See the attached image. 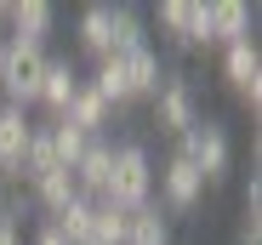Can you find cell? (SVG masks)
Instances as JSON below:
<instances>
[{"instance_id": "6da1fadb", "label": "cell", "mask_w": 262, "mask_h": 245, "mask_svg": "<svg viewBox=\"0 0 262 245\" xmlns=\"http://www.w3.org/2000/svg\"><path fill=\"white\" fill-rule=\"evenodd\" d=\"M103 199L120 206V211H143L154 199V154H148V143H137V137L114 143V166H108Z\"/></svg>"}, {"instance_id": "7a4b0ae2", "label": "cell", "mask_w": 262, "mask_h": 245, "mask_svg": "<svg viewBox=\"0 0 262 245\" xmlns=\"http://www.w3.org/2000/svg\"><path fill=\"white\" fill-rule=\"evenodd\" d=\"M40 74H46V46L34 40H6V57H0V92L12 108L29 114V103H40Z\"/></svg>"}, {"instance_id": "3957f363", "label": "cell", "mask_w": 262, "mask_h": 245, "mask_svg": "<svg viewBox=\"0 0 262 245\" xmlns=\"http://www.w3.org/2000/svg\"><path fill=\"white\" fill-rule=\"evenodd\" d=\"M177 154L188 160V166L205 177V183H216V177H228V160H234V143H228V126L223 120H211V114H200L194 126L177 137Z\"/></svg>"}, {"instance_id": "277c9868", "label": "cell", "mask_w": 262, "mask_h": 245, "mask_svg": "<svg viewBox=\"0 0 262 245\" xmlns=\"http://www.w3.org/2000/svg\"><path fill=\"white\" fill-rule=\"evenodd\" d=\"M154 206L165 211V217H188V211H200V199H205V177L188 166L183 154H171L165 166H154Z\"/></svg>"}, {"instance_id": "5b68a950", "label": "cell", "mask_w": 262, "mask_h": 245, "mask_svg": "<svg viewBox=\"0 0 262 245\" xmlns=\"http://www.w3.org/2000/svg\"><path fill=\"white\" fill-rule=\"evenodd\" d=\"M154 131L160 137H183L194 120H200V97H194V80L188 74H165L160 92H154Z\"/></svg>"}, {"instance_id": "8992f818", "label": "cell", "mask_w": 262, "mask_h": 245, "mask_svg": "<svg viewBox=\"0 0 262 245\" xmlns=\"http://www.w3.org/2000/svg\"><path fill=\"white\" fill-rule=\"evenodd\" d=\"M223 80H228V92L239 108H262V52H256V40H234V46H223Z\"/></svg>"}, {"instance_id": "52a82bcc", "label": "cell", "mask_w": 262, "mask_h": 245, "mask_svg": "<svg viewBox=\"0 0 262 245\" xmlns=\"http://www.w3.org/2000/svg\"><path fill=\"white\" fill-rule=\"evenodd\" d=\"M57 29V6L52 0H17L6 6V40H34V46H46Z\"/></svg>"}, {"instance_id": "ba28073f", "label": "cell", "mask_w": 262, "mask_h": 245, "mask_svg": "<svg viewBox=\"0 0 262 245\" xmlns=\"http://www.w3.org/2000/svg\"><path fill=\"white\" fill-rule=\"evenodd\" d=\"M74 46L92 57V63L114 57V6H80V17H74Z\"/></svg>"}, {"instance_id": "9c48e42d", "label": "cell", "mask_w": 262, "mask_h": 245, "mask_svg": "<svg viewBox=\"0 0 262 245\" xmlns=\"http://www.w3.org/2000/svg\"><path fill=\"white\" fill-rule=\"evenodd\" d=\"M29 137H34V120L12 103H0V171H6V183H17V166L29 154Z\"/></svg>"}, {"instance_id": "30bf717a", "label": "cell", "mask_w": 262, "mask_h": 245, "mask_svg": "<svg viewBox=\"0 0 262 245\" xmlns=\"http://www.w3.org/2000/svg\"><path fill=\"white\" fill-rule=\"evenodd\" d=\"M108 166H114V143H108V137H92V143H85V154L74 160V188H80L85 199H103Z\"/></svg>"}, {"instance_id": "8fae6325", "label": "cell", "mask_w": 262, "mask_h": 245, "mask_svg": "<svg viewBox=\"0 0 262 245\" xmlns=\"http://www.w3.org/2000/svg\"><path fill=\"white\" fill-rule=\"evenodd\" d=\"M80 86H85V80H80V69H74L69 57H46V74H40V108H46V114L57 120Z\"/></svg>"}, {"instance_id": "7c38bea8", "label": "cell", "mask_w": 262, "mask_h": 245, "mask_svg": "<svg viewBox=\"0 0 262 245\" xmlns=\"http://www.w3.org/2000/svg\"><path fill=\"white\" fill-rule=\"evenodd\" d=\"M120 74H125L131 103H137V97H148V103H154L160 80H165V63H160V52H154V46H143V52H125V57H120Z\"/></svg>"}, {"instance_id": "4fadbf2b", "label": "cell", "mask_w": 262, "mask_h": 245, "mask_svg": "<svg viewBox=\"0 0 262 245\" xmlns=\"http://www.w3.org/2000/svg\"><path fill=\"white\" fill-rule=\"evenodd\" d=\"M205 12H211V46L251 40V6H239V0H205Z\"/></svg>"}, {"instance_id": "5bb4252c", "label": "cell", "mask_w": 262, "mask_h": 245, "mask_svg": "<svg viewBox=\"0 0 262 245\" xmlns=\"http://www.w3.org/2000/svg\"><path fill=\"white\" fill-rule=\"evenodd\" d=\"M57 120H69V126L74 131H85V137H103V126H108V120H114V108L92 92V86H80L74 97H69V108L57 114Z\"/></svg>"}, {"instance_id": "9a60e30c", "label": "cell", "mask_w": 262, "mask_h": 245, "mask_svg": "<svg viewBox=\"0 0 262 245\" xmlns=\"http://www.w3.org/2000/svg\"><path fill=\"white\" fill-rule=\"evenodd\" d=\"M74 194H80V188H74V171H69V166H57V171H46V177H34V183H29L34 211H46V217H57Z\"/></svg>"}, {"instance_id": "2e32d148", "label": "cell", "mask_w": 262, "mask_h": 245, "mask_svg": "<svg viewBox=\"0 0 262 245\" xmlns=\"http://www.w3.org/2000/svg\"><path fill=\"white\" fill-rule=\"evenodd\" d=\"M125 245H171V217L154 206V199H148L143 211H131V222H125Z\"/></svg>"}, {"instance_id": "e0dca14e", "label": "cell", "mask_w": 262, "mask_h": 245, "mask_svg": "<svg viewBox=\"0 0 262 245\" xmlns=\"http://www.w3.org/2000/svg\"><path fill=\"white\" fill-rule=\"evenodd\" d=\"M92 206H97V199H85V194H74L69 199V206L52 217V228L69 239V245H85V239H92Z\"/></svg>"}, {"instance_id": "ac0fdd59", "label": "cell", "mask_w": 262, "mask_h": 245, "mask_svg": "<svg viewBox=\"0 0 262 245\" xmlns=\"http://www.w3.org/2000/svg\"><path fill=\"white\" fill-rule=\"evenodd\" d=\"M85 86H92L108 108H125L131 103V92H125V74H120V57H103L97 69H92V80H85Z\"/></svg>"}, {"instance_id": "d6986e66", "label": "cell", "mask_w": 262, "mask_h": 245, "mask_svg": "<svg viewBox=\"0 0 262 245\" xmlns=\"http://www.w3.org/2000/svg\"><path fill=\"white\" fill-rule=\"evenodd\" d=\"M143 46H148L143 12H137V6H114V57H125V52H143Z\"/></svg>"}, {"instance_id": "ffe728a7", "label": "cell", "mask_w": 262, "mask_h": 245, "mask_svg": "<svg viewBox=\"0 0 262 245\" xmlns=\"http://www.w3.org/2000/svg\"><path fill=\"white\" fill-rule=\"evenodd\" d=\"M125 222H131V211L97 199L92 206V245H125Z\"/></svg>"}, {"instance_id": "44dd1931", "label": "cell", "mask_w": 262, "mask_h": 245, "mask_svg": "<svg viewBox=\"0 0 262 245\" xmlns=\"http://www.w3.org/2000/svg\"><path fill=\"white\" fill-rule=\"evenodd\" d=\"M40 131L52 137V154H57V166H69V171H74V160L85 154V143H92L85 131H74L69 120H46V126H40Z\"/></svg>"}, {"instance_id": "7402d4cb", "label": "cell", "mask_w": 262, "mask_h": 245, "mask_svg": "<svg viewBox=\"0 0 262 245\" xmlns=\"http://www.w3.org/2000/svg\"><path fill=\"white\" fill-rule=\"evenodd\" d=\"M154 23L165 29L171 46H188V29H194V0H165V6L154 12Z\"/></svg>"}, {"instance_id": "603a6c76", "label": "cell", "mask_w": 262, "mask_h": 245, "mask_svg": "<svg viewBox=\"0 0 262 245\" xmlns=\"http://www.w3.org/2000/svg\"><path fill=\"white\" fill-rule=\"evenodd\" d=\"M239 206H245V217H262V177H256V171H251L245 188H239Z\"/></svg>"}, {"instance_id": "cb8c5ba5", "label": "cell", "mask_w": 262, "mask_h": 245, "mask_svg": "<svg viewBox=\"0 0 262 245\" xmlns=\"http://www.w3.org/2000/svg\"><path fill=\"white\" fill-rule=\"evenodd\" d=\"M188 46H211V12L194 0V29H188Z\"/></svg>"}, {"instance_id": "d4e9b609", "label": "cell", "mask_w": 262, "mask_h": 245, "mask_svg": "<svg viewBox=\"0 0 262 245\" xmlns=\"http://www.w3.org/2000/svg\"><path fill=\"white\" fill-rule=\"evenodd\" d=\"M234 245H262V217H239V234Z\"/></svg>"}, {"instance_id": "484cf974", "label": "cell", "mask_w": 262, "mask_h": 245, "mask_svg": "<svg viewBox=\"0 0 262 245\" xmlns=\"http://www.w3.org/2000/svg\"><path fill=\"white\" fill-rule=\"evenodd\" d=\"M29 245H69V239H63V234H57V228H52V222H40V228H34V239H29Z\"/></svg>"}, {"instance_id": "4316f807", "label": "cell", "mask_w": 262, "mask_h": 245, "mask_svg": "<svg viewBox=\"0 0 262 245\" xmlns=\"http://www.w3.org/2000/svg\"><path fill=\"white\" fill-rule=\"evenodd\" d=\"M0 245H23V228H12V222H0Z\"/></svg>"}, {"instance_id": "83f0119b", "label": "cell", "mask_w": 262, "mask_h": 245, "mask_svg": "<svg viewBox=\"0 0 262 245\" xmlns=\"http://www.w3.org/2000/svg\"><path fill=\"white\" fill-rule=\"evenodd\" d=\"M0 57H6V29H0Z\"/></svg>"}, {"instance_id": "f1b7e54d", "label": "cell", "mask_w": 262, "mask_h": 245, "mask_svg": "<svg viewBox=\"0 0 262 245\" xmlns=\"http://www.w3.org/2000/svg\"><path fill=\"white\" fill-rule=\"evenodd\" d=\"M0 188H6V171H0Z\"/></svg>"}, {"instance_id": "f546056e", "label": "cell", "mask_w": 262, "mask_h": 245, "mask_svg": "<svg viewBox=\"0 0 262 245\" xmlns=\"http://www.w3.org/2000/svg\"><path fill=\"white\" fill-rule=\"evenodd\" d=\"M85 245H92V239H85Z\"/></svg>"}]
</instances>
